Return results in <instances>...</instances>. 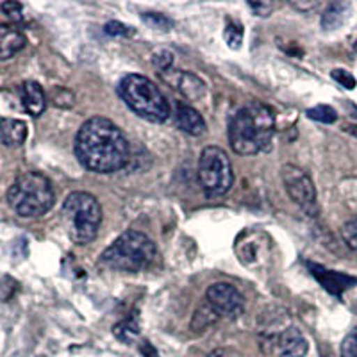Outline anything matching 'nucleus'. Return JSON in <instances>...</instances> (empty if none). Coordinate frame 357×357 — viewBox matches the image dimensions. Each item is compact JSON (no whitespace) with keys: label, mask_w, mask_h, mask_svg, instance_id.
Here are the masks:
<instances>
[{"label":"nucleus","mask_w":357,"mask_h":357,"mask_svg":"<svg viewBox=\"0 0 357 357\" xmlns=\"http://www.w3.org/2000/svg\"><path fill=\"white\" fill-rule=\"evenodd\" d=\"M341 357H357V329H354L341 343Z\"/></svg>","instance_id":"cd10ccee"},{"label":"nucleus","mask_w":357,"mask_h":357,"mask_svg":"<svg viewBox=\"0 0 357 357\" xmlns=\"http://www.w3.org/2000/svg\"><path fill=\"white\" fill-rule=\"evenodd\" d=\"M142 20L155 31H170L174 27V20L168 18L167 15H161V13H145Z\"/></svg>","instance_id":"4be33fe9"},{"label":"nucleus","mask_w":357,"mask_h":357,"mask_svg":"<svg viewBox=\"0 0 357 357\" xmlns=\"http://www.w3.org/2000/svg\"><path fill=\"white\" fill-rule=\"evenodd\" d=\"M54 188L40 172H25L15 178L8 191V204L22 218H38L54 206Z\"/></svg>","instance_id":"7ed1b4c3"},{"label":"nucleus","mask_w":357,"mask_h":357,"mask_svg":"<svg viewBox=\"0 0 357 357\" xmlns=\"http://www.w3.org/2000/svg\"><path fill=\"white\" fill-rule=\"evenodd\" d=\"M280 177H282V183H284L286 191H288V195L291 197L293 202L301 207L302 211L307 213L309 216H317V190H314L311 177L295 165H284L282 170H280Z\"/></svg>","instance_id":"6e6552de"},{"label":"nucleus","mask_w":357,"mask_h":357,"mask_svg":"<svg viewBox=\"0 0 357 357\" xmlns=\"http://www.w3.org/2000/svg\"><path fill=\"white\" fill-rule=\"evenodd\" d=\"M175 126L190 136H200L206 132V122L202 114L183 102H178L175 107Z\"/></svg>","instance_id":"2eb2a0df"},{"label":"nucleus","mask_w":357,"mask_h":357,"mask_svg":"<svg viewBox=\"0 0 357 357\" xmlns=\"http://www.w3.org/2000/svg\"><path fill=\"white\" fill-rule=\"evenodd\" d=\"M206 298L207 304L215 309V312L218 317L234 320V318L243 314V295H241L234 286L229 284V282H216V284L209 286L206 293Z\"/></svg>","instance_id":"9d476101"},{"label":"nucleus","mask_w":357,"mask_h":357,"mask_svg":"<svg viewBox=\"0 0 357 357\" xmlns=\"http://www.w3.org/2000/svg\"><path fill=\"white\" fill-rule=\"evenodd\" d=\"M227 356V350H216V352H213L209 357H225Z\"/></svg>","instance_id":"72a5a7b5"},{"label":"nucleus","mask_w":357,"mask_h":357,"mask_svg":"<svg viewBox=\"0 0 357 357\" xmlns=\"http://www.w3.org/2000/svg\"><path fill=\"white\" fill-rule=\"evenodd\" d=\"M307 118L314 120V122H321V123H334L337 120L336 111L333 109L331 106H317L307 109Z\"/></svg>","instance_id":"5701e85b"},{"label":"nucleus","mask_w":357,"mask_h":357,"mask_svg":"<svg viewBox=\"0 0 357 357\" xmlns=\"http://www.w3.org/2000/svg\"><path fill=\"white\" fill-rule=\"evenodd\" d=\"M341 236H343V241H345L352 250L357 252V220L347 222L345 225L341 227Z\"/></svg>","instance_id":"a878e982"},{"label":"nucleus","mask_w":357,"mask_h":357,"mask_svg":"<svg viewBox=\"0 0 357 357\" xmlns=\"http://www.w3.org/2000/svg\"><path fill=\"white\" fill-rule=\"evenodd\" d=\"M61 220L66 234L73 243H91L97 238L102 222L100 204L86 191H73L63 204Z\"/></svg>","instance_id":"423d86ee"},{"label":"nucleus","mask_w":357,"mask_h":357,"mask_svg":"<svg viewBox=\"0 0 357 357\" xmlns=\"http://www.w3.org/2000/svg\"><path fill=\"white\" fill-rule=\"evenodd\" d=\"M139 352H142L143 357H159L158 350H155V347L152 345L151 341H142L139 343Z\"/></svg>","instance_id":"2f4dec72"},{"label":"nucleus","mask_w":357,"mask_h":357,"mask_svg":"<svg viewBox=\"0 0 357 357\" xmlns=\"http://www.w3.org/2000/svg\"><path fill=\"white\" fill-rule=\"evenodd\" d=\"M27 43V38L17 24H0V61L17 56Z\"/></svg>","instance_id":"4468645a"},{"label":"nucleus","mask_w":357,"mask_h":357,"mask_svg":"<svg viewBox=\"0 0 357 357\" xmlns=\"http://www.w3.org/2000/svg\"><path fill=\"white\" fill-rule=\"evenodd\" d=\"M27 139V123L17 118H0V142L6 146H20Z\"/></svg>","instance_id":"f3484780"},{"label":"nucleus","mask_w":357,"mask_h":357,"mask_svg":"<svg viewBox=\"0 0 357 357\" xmlns=\"http://www.w3.org/2000/svg\"><path fill=\"white\" fill-rule=\"evenodd\" d=\"M113 334L118 337V340L122 341V343H126V345L132 343V341L139 336L138 318L130 317V318H126L123 321H120V324H116L113 327Z\"/></svg>","instance_id":"6ab92c4d"},{"label":"nucleus","mask_w":357,"mask_h":357,"mask_svg":"<svg viewBox=\"0 0 357 357\" xmlns=\"http://www.w3.org/2000/svg\"><path fill=\"white\" fill-rule=\"evenodd\" d=\"M73 152L82 167L95 174H114L127 167L130 146L120 127L104 116L86 120L73 143Z\"/></svg>","instance_id":"f257e3e1"},{"label":"nucleus","mask_w":357,"mask_h":357,"mask_svg":"<svg viewBox=\"0 0 357 357\" xmlns=\"http://www.w3.org/2000/svg\"><path fill=\"white\" fill-rule=\"evenodd\" d=\"M331 77H333L337 84L343 86L345 89H354L357 86L356 77H354L352 73L347 72V70H343V68L333 70V72H331Z\"/></svg>","instance_id":"bb28decb"},{"label":"nucleus","mask_w":357,"mask_h":357,"mask_svg":"<svg viewBox=\"0 0 357 357\" xmlns=\"http://www.w3.org/2000/svg\"><path fill=\"white\" fill-rule=\"evenodd\" d=\"M155 257V243L146 234L127 231L102 252L100 264L118 272L136 273L145 270Z\"/></svg>","instance_id":"39448f33"},{"label":"nucleus","mask_w":357,"mask_h":357,"mask_svg":"<svg viewBox=\"0 0 357 357\" xmlns=\"http://www.w3.org/2000/svg\"><path fill=\"white\" fill-rule=\"evenodd\" d=\"M309 270H311L312 277L324 286V289L331 293V295L341 296V293L345 291V289L352 288L354 284H357L356 277H350L347 273H340V272H333V270H327L321 264H314V263H307Z\"/></svg>","instance_id":"9b49d317"},{"label":"nucleus","mask_w":357,"mask_h":357,"mask_svg":"<svg viewBox=\"0 0 357 357\" xmlns=\"http://www.w3.org/2000/svg\"><path fill=\"white\" fill-rule=\"evenodd\" d=\"M293 8L301 9V11H311L318 6V2H293Z\"/></svg>","instance_id":"473e14b6"},{"label":"nucleus","mask_w":357,"mask_h":357,"mask_svg":"<svg viewBox=\"0 0 357 357\" xmlns=\"http://www.w3.org/2000/svg\"><path fill=\"white\" fill-rule=\"evenodd\" d=\"M350 11H352V6L349 2H334L321 15V27L325 31H336L349 20Z\"/></svg>","instance_id":"a211bd4d"},{"label":"nucleus","mask_w":357,"mask_h":357,"mask_svg":"<svg viewBox=\"0 0 357 357\" xmlns=\"http://www.w3.org/2000/svg\"><path fill=\"white\" fill-rule=\"evenodd\" d=\"M199 181L209 197L225 195L234 184L231 158L220 146H206L200 154Z\"/></svg>","instance_id":"0eeeda50"},{"label":"nucleus","mask_w":357,"mask_h":357,"mask_svg":"<svg viewBox=\"0 0 357 357\" xmlns=\"http://www.w3.org/2000/svg\"><path fill=\"white\" fill-rule=\"evenodd\" d=\"M104 31H106V34H109V36H130V34H134V29L127 27V25L122 24V22H114V20L107 22Z\"/></svg>","instance_id":"c85d7f7f"},{"label":"nucleus","mask_w":357,"mask_h":357,"mask_svg":"<svg viewBox=\"0 0 357 357\" xmlns=\"http://www.w3.org/2000/svg\"><path fill=\"white\" fill-rule=\"evenodd\" d=\"M279 357H304L309 350V343L304 334L296 327H288L275 340Z\"/></svg>","instance_id":"f8f14e48"},{"label":"nucleus","mask_w":357,"mask_h":357,"mask_svg":"<svg viewBox=\"0 0 357 357\" xmlns=\"http://www.w3.org/2000/svg\"><path fill=\"white\" fill-rule=\"evenodd\" d=\"M354 49H356V52H357V41H356V45H354Z\"/></svg>","instance_id":"c9c22d12"},{"label":"nucleus","mask_w":357,"mask_h":357,"mask_svg":"<svg viewBox=\"0 0 357 357\" xmlns=\"http://www.w3.org/2000/svg\"><path fill=\"white\" fill-rule=\"evenodd\" d=\"M236 256L248 268H263L272 256V241L263 231H243L234 245Z\"/></svg>","instance_id":"1a4fd4ad"},{"label":"nucleus","mask_w":357,"mask_h":357,"mask_svg":"<svg viewBox=\"0 0 357 357\" xmlns=\"http://www.w3.org/2000/svg\"><path fill=\"white\" fill-rule=\"evenodd\" d=\"M50 100L56 107H63V109H68L75 104V95L65 88H54L52 93H50Z\"/></svg>","instance_id":"b1692460"},{"label":"nucleus","mask_w":357,"mask_h":357,"mask_svg":"<svg viewBox=\"0 0 357 357\" xmlns=\"http://www.w3.org/2000/svg\"><path fill=\"white\" fill-rule=\"evenodd\" d=\"M22 104L31 116H40L47 107V95L36 81H27L20 88Z\"/></svg>","instance_id":"dca6fc26"},{"label":"nucleus","mask_w":357,"mask_h":357,"mask_svg":"<svg viewBox=\"0 0 357 357\" xmlns=\"http://www.w3.org/2000/svg\"><path fill=\"white\" fill-rule=\"evenodd\" d=\"M275 134V114L261 102H248L236 111L229 123V142L232 151L241 155L266 151Z\"/></svg>","instance_id":"f03ea898"},{"label":"nucleus","mask_w":357,"mask_h":357,"mask_svg":"<svg viewBox=\"0 0 357 357\" xmlns=\"http://www.w3.org/2000/svg\"><path fill=\"white\" fill-rule=\"evenodd\" d=\"M0 9L4 11L6 17L13 22H20L22 20V9L24 6L18 4V2H4V4L0 6Z\"/></svg>","instance_id":"c756f323"},{"label":"nucleus","mask_w":357,"mask_h":357,"mask_svg":"<svg viewBox=\"0 0 357 357\" xmlns=\"http://www.w3.org/2000/svg\"><path fill=\"white\" fill-rule=\"evenodd\" d=\"M223 38H225L231 49L238 50L241 43H243V27L238 22H229L227 27H225V33H223Z\"/></svg>","instance_id":"412c9836"},{"label":"nucleus","mask_w":357,"mask_h":357,"mask_svg":"<svg viewBox=\"0 0 357 357\" xmlns=\"http://www.w3.org/2000/svg\"><path fill=\"white\" fill-rule=\"evenodd\" d=\"M218 320V314L215 312V309L209 304H202L195 311V317H193V321H191V329L195 331H206L209 325H213Z\"/></svg>","instance_id":"aec40b11"},{"label":"nucleus","mask_w":357,"mask_h":357,"mask_svg":"<svg viewBox=\"0 0 357 357\" xmlns=\"http://www.w3.org/2000/svg\"><path fill=\"white\" fill-rule=\"evenodd\" d=\"M118 95L122 97L132 113L152 123H162L170 116V106L161 89L151 79L130 73L118 84Z\"/></svg>","instance_id":"20e7f679"},{"label":"nucleus","mask_w":357,"mask_h":357,"mask_svg":"<svg viewBox=\"0 0 357 357\" xmlns=\"http://www.w3.org/2000/svg\"><path fill=\"white\" fill-rule=\"evenodd\" d=\"M152 63L159 70V73L168 72V70H172V65H174V54L170 50H158L152 56Z\"/></svg>","instance_id":"393cba45"},{"label":"nucleus","mask_w":357,"mask_h":357,"mask_svg":"<svg viewBox=\"0 0 357 357\" xmlns=\"http://www.w3.org/2000/svg\"><path fill=\"white\" fill-rule=\"evenodd\" d=\"M174 79H162L167 81L172 88H175L178 93L183 95L188 100H200L206 95V84L202 79H199L195 73L190 72H177V70H170Z\"/></svg>","instance_id":"ddd939ff"},{"label":"nucleus","mask_w":357,"mask_h":357,"mask_svg":"<svg viewBox=\"0 0 357 357\" xmlns=\"http://www.w3.org/2000/svg\"><path fill=\"white\" fill-rule=\"evenodd\" d=\"M250 8L256 11L257 17H268L272 13L273 6L272 4H264V2H250Z\"/></svg>","instance_id":"7c9ffc66"},{"label":"nucleus","mask_w":357,"mask_h":357,"mask_svg":"<svg viewBox=\"0 0 357 357\" xmlns=\"http://www.w3.org/2000/svg\"><path fill=\"white\" fill-rule=\"evenodd\" d=\"M345 129L349 130L350 134H354V136H356V138H357V126H347Z\"/></svg>","instance_id":"f704fd0d"}]
</instances>
